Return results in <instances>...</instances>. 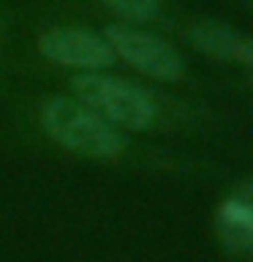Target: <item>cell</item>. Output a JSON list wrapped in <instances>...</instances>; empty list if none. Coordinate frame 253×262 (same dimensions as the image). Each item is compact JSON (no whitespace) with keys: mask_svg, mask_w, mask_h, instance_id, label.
Instances as JSON below:
<instances>
[{"mask_svg":"<svg viewBox=\"0 0 253 262\" xmlns=\"http://www.w3.org/2000/svg\"><path fill=\"white\" fill-rule=\"evenodd\" d=\"M220 243L232 254H253V180L232 191L215 210Z\"/></svg>","mask_w":253,"mask_h":262,"instance_id":"cell-6","label":"cell"},{"mask_svg":"<svg viewBox=\"0 0 253 262\" xmlns=\"http://www.w3.org/2000/svg\"><path fill=\"white\" fill-rule=\"evenodd\" d=\"M0 28H3V25H0Z\"/></svg>","mask_w":253,"mask_h":262,"instance_id":"cell-8","label":"cell"},{"mask_svg":"<svg viewBox=\"0 0 253 262\" xmlns=\"http://www.w3.org/2000/svg\"><path fill=\"white\" fill-rule=\"evenodd\" d=\"M73 98L114 128L144 131L158 118V106L147 90L101 71L79 74L73 79Z\"/></svg>","mask_w":253,"mask_h":262,"instance_id":"cell-2","label":"cell"},{"mask_svg":"<svg viewBox=\"0 0 253 262\" xmlns=\"http://www.w3.org/2000/svg\"><path fill=\"white\" fill-rule=\"evenodd\" d=\"M185 41L212 60L253 69V36L215 19H196L185 28Z\"/></svg>","mask_w":253,"mask_h":262,"instance_id":"cell-5","label":"cell"},{"mask_svg":"<svg viewBox=\"0 0 253 262\" xmlns=\"http://www.w3.org/2000/svg\"><path fill=\"white\" fill-rule=\"evenodd\" d=\"M41 126L63 150L82 159L114 161L125 150V137L117 128L68 96H55L41 104Z\"/></svg>","mask_w":253,"mask_h":262,"instance_id":"cell-1","label":"cell"},{"mask_svg":"<svg viewBox=\"0 0 253 262\" xmlns=\"http://www.w3.org/2000/svg\"><path fill=\"white\" fill-rule=\"evenodd\" d=\"M38 52L49 63L63 66V69H77L82 74L104 71L114 63V52L106 44L101 33L85 28H55L46 30L38 38Z\"/></svg>","mask_w":253,"mask_h":262,"instance_id":"cell-4","label":"cell"},{"mask_svg":"<svg viewBox=\"0 0 253 262\" xmlns=\"http://www.w3.org/2000/svg\"><path fill=\"white\" fill-rule=\"evenodd\" d=\"M104 6L128 22H147L158 14L161 0H104Z\"/></svg>","mask_w":253,"mask_h":262,"instance_id":"cell-7","label":"cell"},{"mask_svg":"<svg viewBox=\"0 0 253 262\" xmlns=\"http://www.w3.org/2000/svg\"><path fill=\"white\" fill-rule=\"evenodd\" d=\"M101 36L112 47L114 57L125 60L128 66H134L136 71L147 74V77L161 82H177L183 77L185 71L183 57L177 55V49L171 44L153 36V33L139 30L134 25H109Z\"/></svg>","mask_w":253,"mask_h":262,"instance_id":"cell-3","label":"cell"}]
</instances>
